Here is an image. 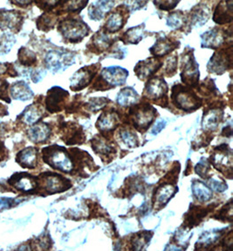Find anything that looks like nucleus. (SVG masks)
Instances as JSON below:
<instances>
[{"label": "nucleus", "mask_w": 233, "mask_h": 251, "mask_svg": "<svg viewBox=\"0 0 233 251\" xmlns=\"http://www.w3.org/2000/svg\"><path fill=\"white\" fill-rule=\"evenodd\" d=\"M171 101L177 109L186 112L199 109L202 105V99L193 91L190 87L176 84L171 89Z\"/></svg>", "instance_id": "4"}, {"label": "nucleus", "mask_w": 233, "mask_h": 251, "mask_svg": "<svg viewBox=\"0 0 233 251\" xmlns=\"http://www.w3.org/2000/svg\"><path fill=\"white\" fill-rule=\"evenodd\" d=\"M178 63V57L177 54L170 55L166 59L164 63L163 64V75L164 76L172 77L177 72V64Z\"/></svg>", "instance_id": "38"}, {"label": "nucleus", "mask_w": 233, "mask_h": 251, "mask_svg": "<svg viewBox=\"0 0 233 251\" xmlns=\"http://www.w3.org/2000/svg\"><path fill=\"white\" fill-rule=\"evenodd\" d=\"M32 0H15L17 4H21V5H25L28 4L32 2Z\"/></svg>", "instance_id": "54"}, {"label": "nucleus", "mask_w": 233, "mask_h": 251, "mask_svg": "<svg viewBox=\"0 0 233 251\" xmlns=\"http://www.w3.org/2000/svg\"><path fill=\"white\" fill-rule=\"evenodd\" d=\"M210 16V9L208 4L201 2L195 5L187 14L188 19V29L190 31L192 28L200 27L206 24Z\"/></svg>", "instance_id": "16"}, {"label": "nucleus", "mask_w": 233, "mask_h": 251, "mask_svg": "<svg viewBox=\"0 0 233 251\" xmlns=\"http://www.w3.org/2000/svg\"><path fill=\"white\" fill-rule=\"evenodd\" d=\"M42 152L45 162L48 164L52 168L63 172L65 174H72L74 164L72 156L64 147L50 146L43 149Z\"/></svg>", "instance_id": "3"}, {"label": "nucleus", "mask_w": 233, "mask_h": 251, "mask_svg": "<svg viewBox=\"0 0 233 251\" xmlns=\"http://www.w3.org/2000/svg\"><path fill=\"white\" fill-rule=\"evenodd\" d=\"M73 55L72 53L59 51H51L46 57V64L51 71L58 72L72 65Z\"/></svg>", "instance_id": "17"}, {"label": "nucleus", "mask_w": 233, "mask_h": 251, "mask_svg": "<svg viewBox=\"0 0 233 251\" xmlns=\"http://www.w3.org/2000/svg\"><path fill=\"white\" fill-rule=\"evenodd\" d=\"M130 9L129 5L120 4L116 8L108 14V19L102 26V30L106 33L112 34L116 33L123 28L127 21L129 20Z\"/></svg>", "instance_id": "10"}, {"label": "nucleus", "mask_w": 233, "mask_h": 251, "mask_svg": "<svg viewBox=\"0 0 233 251\" xmlns=\"http://www.w3.org/2000/svg\"><path fill=\"white\" fill-rule=\"evenodd\" d=\"M233 0H221L213 13L212 20L218 25L232 23L233 20Z\"/></svg>", "instance_id": "21"}, {"label": "nucleus", "mask_w": 233, "mask_h": 251, "mask_svg": "<svg viewBox=\"0 0 233 251\" xmlns=\"http://www.w3.org/2000/svg\"><path fill=\"white\" fill-rule=\"evenodd\" d=\"M116 0H97L89 6V17L91 21H100L112 11Z\"/></svg>", "instance_id": "20"}, {"label": "nucleus", "mask_w": 233, "mask_h": 251, "mask_svg": "<svg viewBox=\"0 0 233 251\" xmlns=\"http://www.w3.org/2000/svg\"><path fill=\"white\" fill-rule=\"evenodd\" d=\"M157 112V109L149 103L142 102L140 104H134L129 109V116L134 127L140 132H143L152 125Z\"/></svg>", "instance_id": "5"}, {"label": "nucleus", "mask_w": 233, "mask_h": 251, "mask_svg": "<svg viewBox=\"0 0 233 251\" xmlns=\"http://www.w3.org/2000/svg\"><path fill=\"white\" fill-rule=\"evenodd\" d=\"M181 0H153L155 6L161 11H171L176 8Z\"/></svg>", "instance_id": "43"}, {"label": "nucleus", "mask_w": 233, "mask_h": 251, "mask_svg": "<svg viewBox=\"0 0 233 251\" xmlns=\"http://www.w3.org/2000/svg\"><path fill=\"white\" fill-rule=\"evenodd\" d=\"M116 40V38L111 36L109 33H106L101 29L90 39L87 44V49L91 53L100 54L111 49Z\"/></svg>", "instance_id": "13"}, {"label": "nucleus", "mask_w": 233, "mask_h": 251, "mask_svg": "<svg viewBox=\"0 0 233 251\" xmlns=\"http://www.w3.org/2000/svg\"><path fill=\"white\" fill-rule=\"evenodd\" d=\"M213 207L210 205L209 207H202L200 206H192L189 212L185 215V226L190 227H195L199 225L202 220L205 218L210 211L211 210L210 207Z\"/></svg>", "instance_id": "28"}, {"label": "nucleus", "mask_w": 233, "mask_h": 251, "mask_svg": "<svg viewBox=\"0 0 233 251\" xmlns=\"http://www.w3.org/2000/svg\"><path fill=\"white\" fill-rule=\"evenodd\" d=\"M51 134V129L47 124L39 123L32 126L28 130L30 139L35 143L45 142Z\"/></svg>", "instance_id": "30"}, {"label": "nucleus", "mask_w": 233, "mask_h": 251, "mask_svg": "<svg viewBox=\"0 0 233 251\" xmlns=\"http://www.w3.org/2000/svg\"><path fill=\"white\" fill-rule=\"evenodd\" d=\"M217 219L221 221H226V222H232L233 220V205L232 201H230L228 205H225V207L222 208L221 210L218 212Z\"/></svg>", "instance_id": "47"}, {"label": "nucleus", "mask_w": 233, "mask_h": 251, "mask_svg": "<svg viewBox=\"0 0 233 251\" xmlns=\"http://www.w3.org/2000/svg\"><path fill=\"white\" fill-rule=\"evenodd\" d=\"M89 4V0H64L60 12L79 13Z\"/></svg>", "instance_id": "36"}, {"label": "nucleus", "mask_w": 233, "mask_h": 251, "mask_svg": "<svg viewBox=\"0 0 233 251\" xmlns=\"http://www.w3.org/2000/svg\"><path fill=\"white\" fill-rule=\"evenodd\" d=\"M41 175V178L44 182L45 188L47 191L49 195L68 190L69 187L72 186L68 178H64L60 175L47 173Z\"/></svg>", "instance_id": "18"}, {"label": "nucleus", "mask_w": 233, "mask_h": 251, "mask_svg": "<svg viewBox=\"0 0 233 251\" xmlns=\"http://www.w3.org/2000/svg\"><path fill=\"white\" fill-rule=\"evenodd\" d=\"M20 59L22 62V64L25 65H32L35 61H36V56L35 54L29 51L27 49H22L20 51Z\"/></svg>", "instance_id": "46"}, {"label": "nucleus", "mask_w": 233, "mask_h": 251, "mask_svg": "<svg viewBox=\"0 0 233 251\" xmlns=\"http://www.w3.org/2000/svg\"><path fill=\"white\" fill-rule=\"evenodd\" d=\"M168 91L169 87L163 77H151L145 85L143 98L162 107H166L169 103Z\"/></svg>", "instance_id": "7"}, {"label": "nucleus", "mask_w": 233, "mask_h": 251, "mask_svg": "<svg viewBox=\"0 0 233 251\" xmlns=\"http://www.w3.org/2000/svg\"><path fill=\"white\" fill-rule=\"evenodd\" d=\"M149 0H131V3H130V7L129 9H131L132 11L135 10H138V9H141V7H143L145 4H147Z\"/></svg>", "instance_id": "50"}, {"label": "nucleus", "mask_w": 233, "mask_h": 251, "mask_svg": "<svg viewBox=\"0 0 233 251\" xmlns=\"http://www.w3.org/2000/svg\"><path fill=\"white\" fill-rule=\"evenodd\" d=\"M101 69V64H92V65L86 66L79 69L77 72L73 74L71 77V85L70 89L72 91H81L88 86L90 85L93 81L94 77L96 76L99 69Z\"/></svg>", "instance_id": "12"}, {"label": "nucleus", "mask_w": 233, "mask_h": 251, "mask_svg": "<svg viewBox=\"0 0 233 251\" xmlns=\"http://www.w3.org/2000/svg\"><path fill=\"white\" fill-rule=\"evenodd\" d=\"M11 95H12V98L16 100L26 101V100L31 99L33 96V93L25 82L18 81L12 85V89H11Z\"/></svg>", "instance_id": "34"}, {"label": "nucleus", "mask_w": 233, "mask_h": 251, "mask_svg": "<svg viewBox=\"0 0 233 251\" xmlns=\"http://www.w3.org/2000/svg\"><path fill=\"white\" fill-rule=\"evenodd\" d=\"M56 22V17L52 15H43L39 20V26L41 29H51Z\"/></svg>", "instance_id": "48"}, {"label": "nucleus", "mask_w": 233, "mask_h": 251, "mask_svg": "<svg viewBox=\"0 0 233 251\" xmlns=\"http://www.w3.org/2000/svg\"><path fill=\"white\" fill-rule=\"evenodd\" d=\"M195 170L197 175H199L201 178H208V174L210 170L209 161L205 158H202L201 161L196 166Z\"/></svg>", "instance_id": "45"}, {"label": "nucleus", "mask_w": 233, "mask_h": 251, "mask_svg": "<svg viewBox=\"0 0 233 251\" xmlns=\"http://www.w3.org/2000/svg\"><path fill=\"white\" fill-rule=\"evenodd\" d=\"M191 188L193 195L200 202H207L212 198V191L210 190L209 186L200 180H193Z\"/></svg>", "instance_id": "33"}, {"label": "nucleus", "mask_w": 233, "mask_h": 251, "mask_svg": "<svg viewBox=\"0 0 233 251\" xmlns=\"http://www.w3.org/2000/svg\"><path fill=\"white\" fill-rule=\"evenodd\" d=\"M35 178V177H32L27 174H18L13 175L12 178L9 179V182L12 184L18 190L28 193L36 188L37 183Z\"/></svg>", "instance_id": "26"}, {"label": "nucleus", "mask_w": 233, "mask_h": 251, "mask_svg": "<svg viewBox=\"0 0 233 251\" xmlns=\"http://www.w3.org/2000/svg\"><path fill=\"white\" fill-rule=\"evenodd\" d=\"M69 98V93L67 90L60 87H53L49 90L46 99L47 109L51 113L61 111Z\"/></svg>", "instance_id": "19"}, {"label": "nucleus", "mask_w": 233, "mask_h": 251, "mask_svg": "<svg viewBox=\"0 0 233 251\" xmlns=\"http://www.w3.org/2000/svg\"><path fill=\"white\" fill-rule=\"evenodd\" d=\"M222 133H223V135H225V136H227V137L232 136V133H233V129H232V126H227L226 128L224 129V130H223V132H222Z\"/></svg>", "instance_id": "53"}, {"label": "nucleus", "mask_w": 233, "mask_h": 251, "mask_svg": "<svg viewBox=\"0 0 233 251\" xmlns=\"http://www.w3.org/2000/svg\"><path fill=\"white\" fill-rule=\"evenodd\" d=\"M223 119V110L218 105H211L209 109L205 110L202 126L206 130L214 131Z\"/></svg>", "instance_id": "22"}, {"label": "nucleus", "mask_w": 233, "mask_h": 251, "mask_svg": "<svg viewBox=\"0 0 233 251\" xmlns=\"http://www.w3.org/2000/svg\"><path fill=\"white\" fill-rule=\"evenodd\" d=\"M166 24L170 28L185 31V29H188L187 14L181 10L170 12L167 18Z\"/></svg>", "instance_id": "29"}, {"label": "nucleus", "mask_w": 233, "mask_h": 251, "mask_svg": "<svg viewBox=\"0 0 233 251\" xmlns=\"http://www.w3.org/2000/svg\"><path fill=\"white\" fill-rule=\"evenodd\" d=\"M41 116H42V112L41 109L34 104L29 106L28 108L24 110V113L22 114L23 120L28 125H32L39 121Z\"/></svg>", "instance_id": "39"}, {"label": "nucleus", "mask_w": 233, "mask_h": 251, "mask_svg": "<svg viewBox=\"0 0 233 251\" xmlns=\"http://www.w3.org/2000/svg\"><path fill=\"white\" fill-rule=\"evenodd\" d=\"M180 41H177L175 37L167 35L158 36L155 44L149 49V52L153 56L161 58L172 53L173 51L180 47Z\"/></svg>", "instance_id": "14"}, {"label": "nucleus", "mask_w": 233, "mask_h": 251, "mask_svg": "<svg viewBox=\"0 0 233 251\" xmlns=\"http://www.w3.org/2000/svg\"><path fill=\"white\" fill-rule=\"evenodd\" d=\"M19 22V17L14 12H8L2 13L0 16V26L4 28L12 29Z\"/></svg>", "instance_id": "40"}, {"label": "nucleus", "mask_w": 233, "mask_h": 251, "mask_svg": "<svg viewBox=\"0 0 233 251\" xmlns=\"http://www.w3.org/2000/svg\"><path fill=\"white\" fill-rule=\"evenodd\" d=\"M139 101V95L131 87H126L121 89L117 96L116 101L121 107H129L136 104Z\"/></svg>", "instance_id": "32"}, {"label": "nucleus", "mask_w": 233, "mask_h": 251, "mask_svg": "<svg viewBox=\"0 0 233 251\" xmlns=\"http://www.w3.org/2000/svg\"><path fill=\"white\" fill-rule=\"evenodd\" d=\"M92 148L95 153L101 156L102 158H108V160H110L109 158L116 152L113 143L109 142L107 138L101 135H97L93 138Z\"/></svg>", "instance_id": "24"}, {"label": "nucleus", "mask_w": 233, "mask_h": 251, "mask_svg": "<svg viewBox=\"0 0 233 251\" xmlns=\"http://www.w3.org/2000/svg\"><path fill=\"white\" fill-rule=\"evenodd\" d=\"M37 154H38V151L36 148H33V147L25 148L18 154L17 162L20 163V165L24 168L32 169L36 166Z\"/></svg>", "instance_id": "31"}, {"label": "nucleus", "mask_w": 233, "mask_h": 251, "mask_svg": "<svg viewBox=\"0 0 233 251\" xmlns=\"http://www.w3.org/2000/svg\"><path fill=\"white\" fill-rule=\"evenodd\" d=\"M58 31L64 40L70 43H79L89 35L91 29L82 19L78 16L67 17L58 25Z\"/></svg>", "instance_id": "1"}, {"label": "nucleus", "mask_w": 233, "mask_h": 251, "mask_svg": "<svg viewBox=\"0 0 233 251\" xmlns=\"http://www.w3.org/2000/svg\"><path fill=\"white\" fill-rule=\"evenodd\" d=\"M129 72L121 67H109L101 70L99 76L92 81L91 89L94 91H106L118 86L123 85Z\"/></svg>", "instance_id": "2"}, {"label": "nucleus", "mask_w": 233, "mask_h": 251, "mask_svg": "<svg viewBox=\"0 0 233 251\" xmlns=\"http://www.w3.org/2000/svg\"><path fill=\"white\" fill-rule=\"evenodd\" d=\"M151 236H152V234L149 235V232H141V233H138L137 235H135L132 239V244L134 246L133 250H137V251L141 250L143 245L147 244L150 241Z\"/></svg>", "instance_id": "42"}, {"label": "nucleus", "mask_w": 233, "mask_h": 251, "mask_svg": "<svg viewBox=\"0 0 233 251\" xmlns=\"http://www.w3.org/2000/svg\"><path fill=\"white\" fill-rule=\"evenodd\" d=\"M145 23L128 29L119 39L123 44H138L147 36Z\"/></svg>", "instance_id": "27"}, {"label": "nucleus", "mask_w": 233, "mask_h": 251, "mask_svg": "<svg viewBox=\"0 0 233 251\" xmlns=\"http://www.w3.org/2000/svg\"><path fill=\"white\" fill-rule=\"evenodd\" d=\"M233 69V44L217 49L207 65L208 72L222 75Z\"/></svg>", "instance_id": "8"}, {"label": "nucleus", "mask_w": 233, "mask_h": 251, "mask_svg": "<svg viewBox=\"0 0 233 251\" xmlns=\"http://www.w3.org/2000/svg\"><path fill=\"white\" fill-rule=\"evenodd\" d=\"M110 100L106 98H94L90 99L85 105L86 108L93 111V112H96L100 109H103L105 106L109 103Z\"/></svg>", "instance_id": "41"}, {"label": "nucleus", "mask_w": 233, "mask_h": 251, "mask_svg": "<svg viewBox=\"0 0 233 251\" xmlns=\"http://www.w3.org/2000/svg\"><path fill=\"white\" fill-rule=\"evenodd\" d=\"M213 166L225 176L232 178L233 175V151L227 145H222L214 149L211 157Z\"/></svg>", "instance_id": "11"}, {"label": "nucleus", "mask_w": 233, "mask_h": 251, "mask_svg": "<svg viewBox=\"0 0 233 251\" xmlns=\"http://www.w3.org/2000/svg\"><path fill=\"white\" fill-rule=\"evenodd\" d=\"M199 75V67L194 56V49L186 48L182 54V81L188 87L196 88L198 86Z\"/></svg>", "instance_id": "6"}, {"label": "nucleus", "mask_w": 233, "mask_h": 251, "mask_svg": "<svg viewBox=\"0 0 233 251\" xmlns=\"http://www.w3.org/2000/svg\"><path fill=\"white\" fill-rule=\"evenodd\" d=\"M232 35L233 33L231 28L230 30H227L225 28L214 27L202 34L201 47L203 49H214V50L221 49L227 46V42H233Z\"/></svg>", "instance_id": "9"}, {"label": "nucleus", "mask_w": 233, "mask_h": 251, "mask_svg": "<svg viewBox=\"0 0 233 251\" xmlns=\"http://www.w3.org/2000/svg\"><path fill=\"white\" fill-rule=\"evenodd\" d=\"M177 189L178 188L177 186H173L170 183L165 182L162 184L156 190L153 202L157 207H164L169 202V200L177 193Z\"/></svg>", "instance_id": "25"}, {"label": "nucleus", "mask_w": 233, "mask_h": 251, "mask_svg": "<svg viewBox=\"0 0 233 251\" xmlns=\"http://www.w3.org/2000/svg\"><path fill=\"white\" fill-rule=\"evenodd\" d=\"M119 126V117L116 110L110 109L103 111L96 123L97 128L103 133H109Z\"/></svg>", "instance_id": "23"}, {"label": "nucleus", "mask_w": 233, "mask_h": 251, "mask_svg": "<svg viewBox=\"0 0 233 251\" xmlns=\"http://www.w3.org/2000/svg\"><path fill=\"white\" fill-rule=\"evenodd\" d=\"M41 2V5L44 8H53L58 4H61L64 0H40Z\"/></svg>", "instance_id": "49"}, {"label": "nucleus", "mask_w": 233, "mask_h": 251, "mask_svg": "<svg viewBox=\"0 0 233 251\" xmlns=\"http://www.w3.org/2000/svg\"><path fill=\"white\" fill-rule=\"evenodd\" d=\"M15 202L14 199L10 198H1L0 199V207H4V208H8L13 205V203Z\"/></svg>", "instance_id": "51"}, {"label": "nucleus", "mask_w": 233, "mask_h": 251, "mask_svg": "<svg viewBox=\"0 0 233 251\" xmlns=\"http://www.w3.org/2000/svg\"><path fill=\"white\" fill-rule=\"evenodd\" d=\"M208 179V186L210 189L217 191V192H224L225 189H227V185L225 184V180L217 176H211L206 178Z\"/></svg>", "instance_id": "44"}, {"label": "nucleus", "mask_w": 233, "mask_h": 251, "mask_svg": "<svg viewBox=\"0 0 233 251\" xmlns=\"http://www.w3.org/2000/svg\"><path fill=\"white\" fill-rule=\"evenodd\" d=\"M163 62L160 60L159 57H150L143 61H139L135 67L134 71L140 80L145 81L157 73L163 67Z\"/></svg>", "instance_id": "15"}, {"label": "nucleus", "mask_w": 233, "mask_h": 251, "mask_svg": "<svg viewBox=\"0 0 233 251\" xmlns=\"http://www.w3.org/2000/svg\"><path fill=\"white\" fill-rule=\"evenodd\" d=\"M118 136L120 141L129 148H136L139 146V139L137 138V134L129 128H121L118 131Z\"/></svg>", "instance_id": "35"}, {"label": "nucleus", "mask_w": 233, "mask_h": 251, "mask_svg": "<svg viewBox=\"0 0 233 251\" xmlns=\"http://www.w3.org/2000/svg\"><path fill=\"white\" fill-rule=\"evenodd\" d=\"M165 124H166L165 121L159 122L157 126H156V127H154V129L152 130V133L155 134V135L159 133L164 128Z\"/></svg>", "instance_id": "52"}, {"label": "nucleus", "mask_w": 233, "mask_h": 251, "mask_svg": "<svg viewBox=\"0 0 233 251\" xmlns=\"http://www.w3.org/2000/svg\"><path fill=\"white\" fill-rule=\"evenodd\" d=\"M199 93L205 98H216L218 96V90L214 83V81L210 78H207L203 81L199 87L197 86Z\"/></svg>", "instance_id": "37"}]
</instances>
